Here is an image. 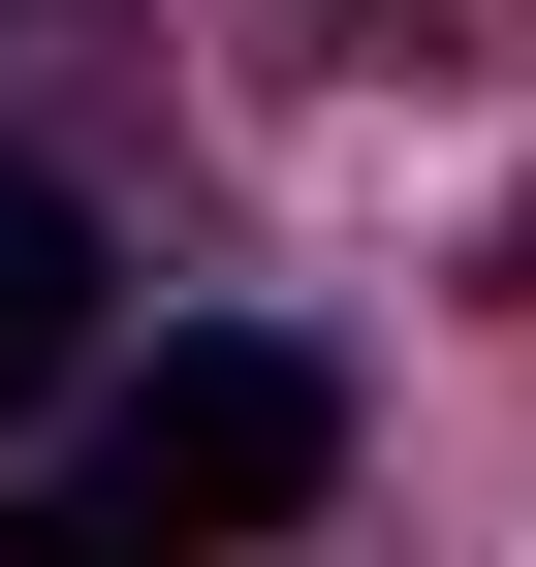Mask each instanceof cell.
Instances as JSON below:
<instances>
[{"label":"cell","mask_w":536,"mask_h":567,"mask_svg":"<svg viewBox=\"0 0 536 567\" xmlns=\"http://www.w3.org/2000/svg\"><path fill=\"white\" fill-rule=\"evenodd\" d=\"M316 473H348V379H316V347H252V316H189L158 379L95 410V505L158 536V567H221V536H285Z\"/></svg>","instance_id":"1"},{"label":"cell","mask_w":536,"mask_h":567,"mask_svg":"<svg viewBox=\"0 0 536 567\" xmlns=\"http://www.w3.org/2000/svg\"><path fill=\"white\" fill-rule=\"evenodd\" d=\"M63 347H95V221H63V189H32V158H0V410H32V379H63Z\"/></svg>","instance_id":"2"},{"label":"cell","mask_w":536,"mask_h":567,"mask_svg":"<svg viewBox=\"0 0 536 567\" xmlns=\"http://www.w3.org/2000/svg\"><path fill=\"white\" fill-rule=\"evenodd\" d=\"M0 567H158V536H126L95 473H63V505H0Z\"/></svg>","instance_id":"3"}]
</instances>
